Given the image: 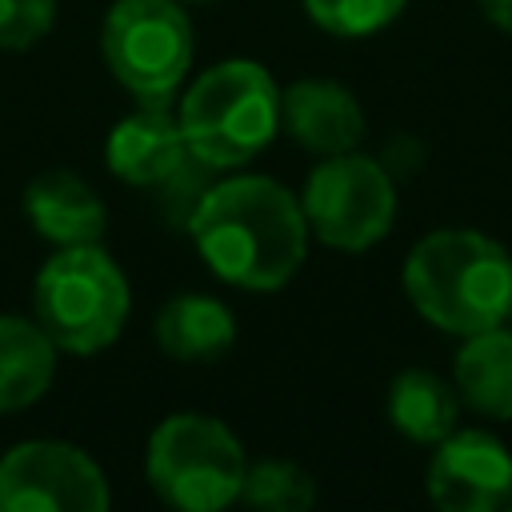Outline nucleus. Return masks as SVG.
I'll return each mask as SVG.
<instances>
[{
  "label": "nucleus",
  "instance_id": "nucleus-12",
  "mask_svg": "<svg viewBox=\"0 0 512 512\" xmlns=\"http://www.w3.org/2000/svg\"><path fill=\"white\" fill-rule=\"evenodd\" d=\"M28 224L56 248L96 244L104 236V204L76 172H44L24 188Z\"/></svg>",
  "mask_w": 512,
  "mask_h": 512
},
{
  "label": "nucleus",
  "instance_id": "nucleus-19",
  "mask_svg": "<svg viewBox=\"0 0 512 512\" xmlns=\"http://www.w3.org/2000/svg\"><path fill=\"white\" fill-rule=\"evenodd\" d=\"M56 0H0V48L20 52L48 36Z\"/></svg>",
  "mask_w": 512,
  "mask_h": 512
},
{
  "label": "nucleus",
  "instance_id": "nucleus-7",
  "mask_svg": "<svg viewBox=\"0 0 512 512\" xmlns=\"http://www.w3.org/2000/svg\"><path fill=\"white\" fill-rule=\"evenodd\" d=\"M300 208L320 244L364 252L384 240L396 220V184L380 160L364 152H336L308 172Z\"/></svg>",
  "mask_w": 512,
  "mask_h": 512
},
{
  "label": "nucleus",
  "instance_id": "nucleus-8",
  "mask_svg": "<svg viewBox=\"0 0 512 512\" xmlns=\"http://www.w3.org/2000/svg\"><path fill=\"white\" fill-rule=\"evenodd\" d=\"M112 504L100 464L64 440H24L0 456L4 512H104Z\"/></svg>",
  "mask_w": 512,
  "mask_h": 512
},
{
  "label": "nucleus",
  "instance_id": "nucleus-15",
  "mask_svg": "<svg viewBox=\"0 0 512 512\" xmlns=\"http://www.w3.org/2000/svg\"><path fill=\"white\" fill-rule=\"evenodd\" d=\"M56 344L36 320L0 316V412L28 408L56 376Z\"/></svg>",
  "mask_w": 512,
  "mask_h": 512
},
{
  "label": "nucleus",
  "instance_id": "nucleus-11",
  "mask_svg": "<svg viewBox=\"0 0 512 512\" xmlns=\"http://www.w3.org/2000/svg\"><path fill=\"white\" fill-rule=\"evenodd\" d=\"M280 128H288L300 148L336 156L352 152L364 136V108L336 80H296L280 92Z\"/></svg>",
  "mask_w": 512,
  "mask_h": 512
},
{
  "label": "nucleus",
  "instance_id": "nucleus-1",
  "mask_svg": "<svg viewBox=\"0 0 512 512\" xmlns=\"http://www.w3.org/2000/svg\"><path fill=\"white\" fill-rule=\"evenodd\" d=\"M188 232L204 264L248 292L284 288L308 252L300 200L272 176H232L204 188L188 212Z\"/></svg>",
  "mask_w": 512,
  "mask_h": 512
},
{
  "label": "nucleus",
  "instance_id": "nucleus-3",
  "mask_svg": "<svg viewBox=\"0 0 512 512\" xmlns=\"http://www.w3.org/2000/svg\"><path fill=\"white\" fill-rule=\"evenodd\" d=\"M176 120L192 160L240 168L276 136L280 88L256 60H224L192 80Z\"/></svg>",
  "mask_w": 512,
  "mask_h": 512
},
{
  "label": "nucleus",
  "instance_id": "nucleus-17",
  "mask_svg": "<svg viewBox=\"0 0 512 512\" xmlns=\"http://www.w3.org/2000/svg\"><path fill=\"white\" fill-rule=\"evenodd\" d=\"M240 500L264 512H304L316 504V480L292 460H260L248 464Z\"/></svg>",
  "mask_w": 512,
  "mask_h": 512
},
{
  "label": "nucleus",
  "instance_id": "nucleus-4",
  "mask_svg": "<svg viewBox=\"0 0 512 512\" xmlns=\"http://www.w3.org/2000/svg\"><path fill=\"white\" fill-rule=\"evenodd\" d=\"M128 280L100 244H72L44 260L32 288L36 324L60 352L92 356L128 320Z\"/></svg>",
  "mask_w": 512,
  "mask_h": 512
},
{
  "label": "nucleus",
  "instance_id": "nucleus-23",
  "mask_svg": "<svg viewBox=\"0 0 512 512\" xmlns=\"http://www.w3.org/2000/svg\"><path fill=\"white\" fill-rule=\"evenodd\" d=\"M508 508H512V504H508Z\"/></svg>",
  "mask_w": 512,
  "mask_h": 512
},
{
  "label": "nucleus",
  "instance_id": "nucleus-20",
  "mask_svg": "<svg viewBox=\"0 0 512 512\" xmlns=\"http://www.w3.org/2000/svg\"><path fill=\"white\" fill-rule=\"evenodd\" d=\"M476 4H480L484 20H488L492 28H500V32L512 36V0H476Z\"/></svg>",
  "mask_w": 512,
  "mask_h": 512
},
{
  "label": "nucleus",
  "instance_id": "nucleus-22",
  "mask_svg": "<svg viewBox=\"0 0 512 512\" xmlns=\"http://www.w3.org/2000/svg\"><path fill=\"white\" fill-rule=\"evenodd\" d=\"M508 320H512V312H508Z\"/></svg>",
  "mask_w": 512,
  "mask_h": 512
},
{
  "label": "nucleus",
  "instance_id": "nucleus-14",
  "mask_svg": "<svg viewBox=\"0 0 512 512\" xmlns=\"http://www.w3.org/2000/svg\"><path fill=\"white\" fill-rule=\"evenodd\" d=\"M156 340L172 360L184 364H212L220 360L236 340L232 312L204 292L172 296L156 316Z\"/></svg>",
  "mask_w": 512,
  "mask_h": 512
},
{
  "label": "nucleus",
  "instance_id": "nucleus-13",
  "mask_svg": "<svg viewBox=\"0 0 512 512\" xmlns=\"http://www.w3.org/2000/svg\"><path fill=\"white\" fill-rule=\"evenodd\" d=\"M452 360V388L460 404L488 420H512V328L496 324L472 336H460Z\"/></svg>",
  "mask_w": 512,
  "mask_h": 512
},
{
  "label": "nucleus",
  "instance_id": "nucleus-10",
  "mask_svg": "<svg viewBox=\"0 0 512 512\" xmlns=\"http://www.w3.org/2000/svg\"><path fill=\"white\" fill-rule=\"evenodd\" d=\"M104 156H108V168L136 188L168 184L184 168V160H192L180 120L168 112V104H144L140 112L124 116L108 132Z\"/></svg>",
  "mask_w": 512,
  "mask_h": 512
},
{
  "label": "nucleus",
  "instance_id": "nucleus-18",
  "mask_svg": "<svg viewBox=\"0 0 512 512\" xmlns=\"http://www.w3.org/2000/svg\"><path fill=\"white\" fill-rule=\"evenodd\" d=\"M404 4L408 0H304V12L316 28L344 40H360L388 28L404 12Z\"/></svg>",
  "mask_w": 512,
  "mask_h": 512
},
{
  "label": "nucleus",
  "instance_id": "nucleus-16",
  "mask_svg": "<svg viewBox=\"0 0 512 512\" xmlns=\"http://www.w3.org/2000/svg\"><path fill=\"white\" fill-rule=\"evenodd\" d=\"M460 416V396L448 380L424 368H408L388 388V420L416 444H440Z\"/></svg>",
  "mask_w": 512,
  "mask_h": 512
},
{
  "label": "nucleus",
  "instance_id": "nucleus-6",
  "mask_svg": "<svg viewBox=\"0 0 512 512\" xmlns=\"http://www.w3.org/2000/svg\"><path fill=\"white\" fill-rule=\"evenodd\" d=\"M104 60L140 104H168L192 64V24L176 0H116L104 16Z\"/></svg>",
  "mask_w": 512,
  "mask_h": 512
},
{
  "label": "nucleus",
  "instance_id": "nucleus-21",
  "mask_svg": "<svg viewBox=\"0 0 512 512\" xmlns=\"http://www.w3.org/2000/svg\"><path fill=\"white\" fill-rule=\"evenodd\" d=\"M192 4H204V0H192Z\"/></svg>",
  "mask_w": 512,
  "mask_h": 512
},
{
  "label": "nucleus",
  "instance_id": "nucleus-9",
  "mask_svg": "<svg viewBox=\"0 0 512 512\" xmlns=\"http://www.w3.org/2000/svg\"><path fill=\"white\" fill-rule=\"evenodd\" d=\"M428 496L444 512H496L512 504V452L484 428H452L428 460Z\"/></svg>",
  "mask_w": 512,
  "mask_h": 512
},
{
  "label": "nucleus",
  "instance_id": "nucleus-2",
  "mask_svg": "<svg viewBox=\"0 0 512 512\" xmlns=\"http://www.w3.org/2000/svg\"><path fill=\"white\" fill-rule=\"evenodd\" d=\"M404 296L440 332L472 336L512 312V252L476 228H436L404 260Z\"/></svg>",
  "mask_w": 512,
  "mask_h": 512
},
{
  "label": "nucleus",
  "instance_id": "nucleus-5",
  "mask_svg": "<svg viewBox=\"0 0 512 512\" xmlns=\"http://www.w3.org/2000/svg\"><path fill=\"white\" fill-rule=\"evenodd\" d=\"M148 484L184 512H216L240 500L248 472L240 440L204 412H176L148 436Z\"/></svg>",
  "mask_w": 512,
  "mask_h": 512
}]
</instances>
